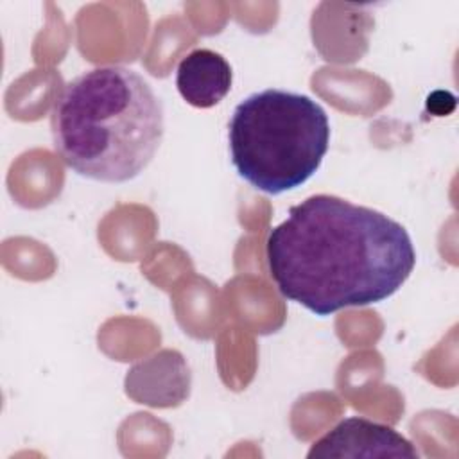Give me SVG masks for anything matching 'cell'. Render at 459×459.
I'll list each match as a JSON object with an SVG mask.
<instances>
[{
    "label": "cell",
    "instance_id": "6da1fadb",
    "mask_svg": "<svg viewBox=\"0 0 459 459\" xmlns=\"http://www.w3.org/2000/svg\"><path fill=\"white\" fill-rule=\"evenodd\" d=\"M265 256L280 294L321 317L391 298L416 265L400 222L328 194L292 206L269 231Z\"/></svg>",
    "mask_w": 459,
    "mask_h": 459
},
{
    "label": "cell",
    "instance_id": "7a4b0ae2",
    "mask_svg": "<svg viewBox=\"0 0 459 459\" xmlns=\"http://www.w3.org/2000/svg\"><path fill=\"white\" fill-rule=\"evenodd\" d=\"M50 129L59 158L100 183L134 179L163 140V106L149 82L126 66H99L65 84Z\"/></svg>",
    "mask_w": 459,
    "mask_h": 459
},
{
    "label": "cell",
    "instance_id": "3957f363",
    "mask_svg": "<svg viewBox=\"0 0 459 459\" xmlns=\"http://www.w3.org/2000/svg\"><path fill=\"white\" fill-rule=\"evenodd\" d=\"M237 174L265 194H283L308 181L328 151L330 122L308 95L267 88L237 104L228 124Z\"/></svg>",
    "mask_w": 459,
    "mask_h": 459
},
{
    "label": "cell",
    "instance_id": "277c9868",
    "mask_svg": "<svg viewBox=\"0 0 459 459\" xmlns=\"http://www.w3.org/2000/svg\"><path fill=\"white\" fill-rule=\"evenodd\" d=\"M307 457H409L420 454L393 427L351 416L314 441Z\"/></svg>",
    "mask_w": 459,
    "mask_h": 459
},
{
    "label": "cell",
    "instance_id": "5b68a950",
    "mask_svg": "<svg viewBox=\"0 0 459 459\" xmlns=\"http://www.w3.org/2000/svg\"><path fill=\"white\" fill-rule=\"evenodd\" d=\"M124 387L136 403L154 409L178 407L190 396V366L181 351L165 348L129 368Z\"/></svg>",
    "mask_w": 459,
    "mask_h": 459
},
{
    "label": "cell",
    "instance_id": "8992f818",
    "mask_svg": "<svg viewBox=\"0 0 459 459\" xmlns=\"http://www.w3.org/2000/svg\"><path fill=\"white\" fill-rule=\"evenodd\" d=\"M231 66L210 48L192 50L181 59L176 74L179 95L194 108H212L219 104L231 90Z\"/></svg>",
    "mask_w": 459,
    "mask_h": 459
}]
</instances>
